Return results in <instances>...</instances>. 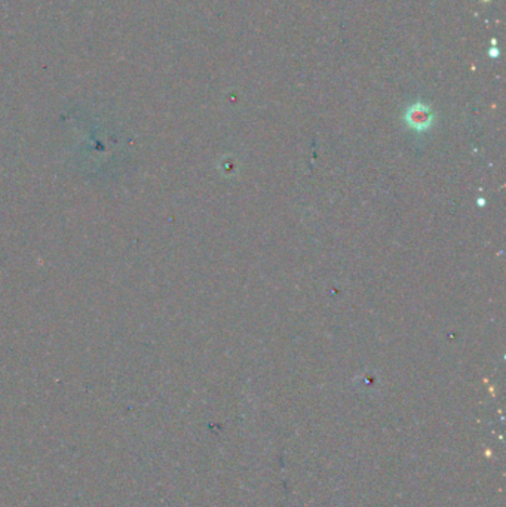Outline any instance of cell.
<instances>
[{
    "mask_svg": "<svg viewBox=\"0 0 506 507\" xmlns=\"http://www.w3.org/2000/svg\"><path fill=\"white\" fill-rule=\"evenodd\" d=\"M407 119H409V122H410L411 126L422 129V128H426V126L431 125L432 115L425 106L418 104V106H414V107L410 108L409 115H407Z\"/></svg>",
    "mask_w": 506,
    "mask_h": 507,
    "instance_id": "cell-1",
    "label": "cell"
}]
</instances>
